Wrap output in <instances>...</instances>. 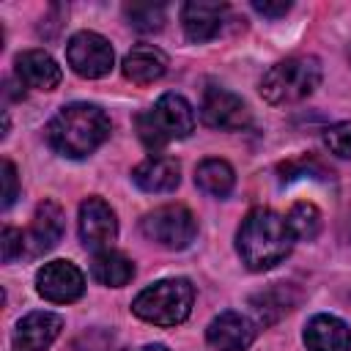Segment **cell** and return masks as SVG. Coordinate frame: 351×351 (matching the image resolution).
Masks as SVG:
<instances>
[{"label":"cell","instance_id":"10","mask_svg":"<svg viewBox=\"0 0 351 351\" xmlns=\"http://www.w3.org/2000/svg\"><path fill=\"white\" fill-rule=\"evenodd\" d=\"M200 115H203L206 126L225 129V132H233V129H241L250 123V110L241 101V96H236L225 88H208L203 93Z\"/></svg>","mask_w":351,"mask_h":351},{"label":"cell","instance_id":"27","mask_svg":"<svg viewBox=\"0 0 351 351\" xmlns=\"http://www.w3.org/2000/svg\"><path fill=\"white\" fill-rule=\"evenodd\" d=\"M252 8L258 14H263V16H285L291 11V3H266V0L261 3V0H255Z\"/></svg>","mask_w":351,"mask_h":351},{"label":"cell","instance_id":"29","mask_svg":"<svg viewBox=\"0 0 351 351\" xmlns=\"http://www.w3.org/2000/svg\"><path fill=\"white\" fill-rule=\"evenodd\" d=\"M348 58H351V49H348Z\"/></svg>","mask_w":351,"mask_h":351},{"label":"cell","instance_id":"16","mask_svg":"<svg viewBox=\"0 0 351 351\" xmlns=\"http://www.w3.org/2000/svg\"><path fill=\"white\" fill-rule=\"evenodd\" d=\"M132 181L143 189V192H151V195H165V192H173L181 181V167L176 159L170 156H151L145 162H140L134 170H132Z\"/></svg>","mask_w":351,"mask_h":351},{"label":"cell","instance_id":"17","mask_svg":"<svg viewBox=\"0 0 351 351\" xmlns=\"http://www.w3.org/2000/svg\"><path fill=\"white\" fill-rule=\"evenodd\" d=\"M304 346L310 351H351V329L335 315H315L304 329Z\"/></svg>","mask_w":351,"mask_h":351},{"label":"cell","instance_id":"15","mask_svg":"<svg viewBox=\"0 0 351 351\" xmlns=\"http://www.w3.org/2000/svg\"><path fill=\"white\" fill-rule=\"evenodd\" d=\"M14 66H16V80L25 88L52 90L60 82V66L44 49H25V52H19Z\"/></svg>","mask_w":351,"mask_h":351},{"label":"cell","instance_id":"8","mask_svg":"<svg viewBox=\"0 0 351 351\" xmlns=\"http://www.w3.org/2000/svg\"><path fill=\"white\" fill-rule=\"evenodd\" d=\"M36 291L55 304L77 302L85 291V277L71 261H49L36 274Z\"/></svg>","mask_w":351,"mask_h":351},{"label":"cell","instance_id":"23","mask_svg":"<svg viewBox=\"0 0 351 351\" xmlns=\"http://www.w3.org/2000/svg\"><path fill=\"white\" fill-rule=\"evenodd\" d=\"M126 16L129 25L140 33H156L165 25V5H154V3H132L126 5Z\"/></svg>","mask_w":351,"mask_h":351},{"label":"cell","instance_id":"13","mask_svg":"<svg viewBox=\"0 0 351 351\" xmlns=\"http://www.w3.org/2000/svg\"><path fill=\"white\" fill-rule=\"evenodd\" d=\"M63 236V208L55 200H44L38 203L30 230L25 233V247L30 255H41L47 250H52Z\"/></svg>","mask_w":351,"mask_h":351},{"label":"cell","instance_id":"3","mask_svg":"<svg viewBox=\"0 0 351 351\" xmlns=\"http://www.w3.org/2000/svg\"><path fill=\"white\" fill-rule=\"evenodd\" d=\"M192 299H195V291H192L189 280L173 277V280H159V282L148 285L145 291H140L137 299L132 302V310L137 318H143L148 324L176 326L189 318Z\"/></svg>","mask_w":351,"mask_h":351},{"label":"cell","instance_id":"21","mask_svg":"<svg viewBox=\"0 0 351 351\" xmlns=\"http://www.w3.org/2000/svg\"><path fill=\"white\" fill-rule=\"evenodd\" d=\"M250 304H252V310L258 313V318L263 324H274L282 313H288L296 304V293L288 285H271V288L255 293L250 299Z\"/></svg>","mask_w":351,"mask_h":351},{"label":"cell","instance_id":"25","mask_svg":"<svg viewBox=\"0 0 351 351\" xmlns=\"http://www.w3.org/2000/svg\"><path fill=\"white\" fill-rule=\"evenodd\" d=\"M0 250H3V261H5V263H11L16 255H22V250H25V236H22V230H16V228H3Z\"/></svg>","mask_w":351,"mask_h":351},{"label":"cell","instance_id":"19","mask_svg":"<svg viewBox=\"0 0 351 351\" xmlns=\"http://www.w3.org/2000/svg\"><path fill=\"white\" fill-rule=\"evenodd\" d=\"M90 274H93V280L101 282V285L121 288V285H126V282L134 277V263H132L123 252L104 250V252H99V255L93 258Z\"/></svg>","mask_w":351,"mask_h":351},{"label":"cell","instance_id":"12","mask_svg":"<svg viewBox=\"0 0 351 351\" xmlns=\"http://www.w3.org/2000/svg\"><path fill=\"white\" fill-rule=\"evenodd\" d=\"M63 318L55 313H30L25 315L14 329V348L16 351H44L52 346V340L60 335Z\"/></svg>","mask_w":351,"mask_h":351},{"label":"cell","instance_id":"28","mask_svg":"<svg viewBox=\"0 0 351 351\" xmlns=\"http://www.w3.org/2000/svg\"><path fill=\"white\" fill-rule=\"evenodd\" d=\"M140 351H167L165 346H145V348H140Z\"/></svg>","mask_w":351,"mask_h":351},{"label":"cell","instance_id":"11","mask_svg":"<svg viewBox=\"0 0 351 351\" xmlns=\"http://www.w3.org/2000/svg\"><path fill=\"white\" fill-rule=\"evenodd\" d=\"M206 340L211 348L217 351H247L250 343L255 340V326L250 318H244L241 313L225 310L219 313L208 329H206Z\"/></svg>","mask_w":351,"mask_h":351},{"label":"cell","instance_id":"14","mask_svg":"<svg viewBox=\"0 0 351 351\" xmlns=\"http://www.w3.org/2000/svg\"><path fill=\"white\" fill-rule=\"evenodd\" d=\"M225 14H228V5L225 3H203V0L186 3L181 8V25H184L186 38L195 41V44L214 38L222 30Z\"/></svg>","mask_w":351,"mask_h":351},{"label":"cell","instance_id":"6","mask_svg":"<svg viewBox=\"0 0 351 351\" xmlns=\"http://www.w3.org/2000/svg\"><path fill=\"white\" fill-rule=\"evenodd\" d=\"M140 230L148 241L165 250H184L195 241L197 219L186 206L170 203V206H159L151 214H145L140 222Z\"/></svg>","mask_w":351,"mask_h":351},{"label":"cell","instance_id":"20","mask_svg":"<svg viewBox=\"0 0 351 351\" xmlns=\"http://www.w3.org/2000/svg\"><path fill=\"white\" fill-rule=\"evenodd\" d=\"M195 184L211 197H225L236 184V173L225 159H203L195 170Z\"/></svg>","mask_w":351,"mask_h":351},{"label":"cell","instance_id":"22","mask_svg":"<svg viewBox=\"0 0 351 351\" xmlns=\"http://www.w3.org/2000/svg\"><path fill=\"white\" fill-rule=\"evenodd\" d=\"M293 239H315L321 233V211L313 203H296L285 217Z\"/></svg>","mask_w":351,"mask_h":351},{"label":"cell","instance_id":"5","mask_svg":"<svg viewBox=\"0 0 351 351\" xmlns=\"http://www.w3.org/2000/svg\"><path fill=\"white\" fill-rule=\"evenodd\" d=\"M192 129H195V112L189 101L178 93H165L145 115L137 118V134L151 151H159L170 140L192 134Z\"/></svg>","mask_w":351,"mask_h":351},{"label":"cell","instance_id":"18","mask_svg":"<svg viewBox=\"0 0 351 351\" xmlns=\"http://www.w3.org/2000/svg\"><path fill=\"white\" fill-rule=\"evenodd\" d=\"M167 71V58L154 44H137L123 58V77L134 85H151Z\"/></svg>","mask_w":351,"mask_h":351},{"label":"cell","instance_id":"2","mask_svg":"<svg viewBox=\"0 0 351 351\" xmlns=\"http://www.w3.org/2000/svg\"><path fill=\"white\" fill-rule=\"evenodd\" d=\"M110 137V118L96 104H69L47 126L49 145L69 159H82L93 154Z\"/></svg>","mask_w":351,"mask_h":351},{"label":"cell","instance_id":"24","mask_svg":"<svg viewBox=\"0 0 351 351\" xmlns=\"http://www.w3.org/2000/svg\"><path fill=\"white\" fill-rule=\"evenodd\" d=\"M324 143L332 154H337L343 159H351V121L329 126L326 134H324Z\"/></svg>","mask_w":351,"mask_h":351},{"label":"cell","instance_id":"4","mask_svg":"<svg viewBox=\"0 0 351 351\" xmlns=\"http://www.w3.org/2000/svg\"><path fill=\"white\" fill-rule=\"evenodd\" d=\"M321 82V63L315 58H285L274 63L261 80V96L269 104H296L307 99Z\"/></svg>","mask_w":351,"mask_h":351},{"label":"cell","instance_id":"9","mask_svg":"<svg viewBox=\"0 0 351 351\" xmlns=\"http://www.w3.org/2000/svg\"><path fill=\"white\" fill-rule=\"evenodd\" d=\"M118 236V219L115 211L101 197H85L80 206V239L88 250H110V244Z\"/></svg>","mask_w":351,"mask_h":351},{"label":"cell","instance_id":"1","mask_svg":"<svg viewBox=\"0 0 351 351\" xmlns=\"http://www.w3.org/2000/svg\"><path fill=\"white\" fill-rule=\"evenodd\" d=\"M291 244L293 233L288 222L271 208H252L236 233V250L252 271H266L277 266L291 252Z\"/></svg>","mask_w":351,"mask_h":351},{"label":"cell","instance_id":"7","mask_svg":"<svg viewBox=\"0 0 351 351\" xmlns=\"http://www.w3.org/2000/svg\"><path fill=\"white\" fill-rule=\"evenodd\" d=\"M66 60L80 77L96 80L112 69L115 52L104 36H99L93 30H82V33L71 36V41L66 47Z\"/></svg>","mask_w":351,"mask_h":351},{"label":"cell","instance_id":"26","mask_svg":"<svg viewBox=\"0 0 351 351\" xmlns=\"http://www.w3.org/2000/svg\"><path fill=\"white\" fill-rule=\"evenodd\" d=\"M3 208H8L16 200V167L8 159L3 162Z\"/></svg>","mask_w":351,"mask_h":351}]
</instances>
